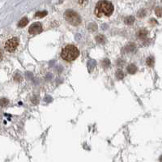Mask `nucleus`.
<instances>
[{
	"label": "nucleus",
	"instance_id": "13",
	"mask_svg": "<svg viewBox=\"0 0 162 162\" xmlns=\"http://www.w3.org/2000/svg\"><path fill=\"white\" fill-rule=\"evenodd\" d=\"M46 15H47V11H37V13H36V16L37 17H40V18H42L44 16H46Z\"/></svg>",
	"mask_w": 162,
	"mask_h": 162
},
{
	"label": "nucleus",
	"instance_id": "3",
	"mask_svg": "<svg viewBox=\"0 0 162 162\" xmlns=\"http://www.w3.org/2000/svg\"><path fill=\"white\" fill-rule=\"evenodd\" d=\"M64 17H65V20L70 25H73V26H78L79 25H80V15L78 14L76 11H73V10H67L65 11Z\"/></svg>",
	"mask_w": 162,
	"mask_h": 162
},
{
	"label": "nucleus",
	"instance_id": "9",
	"mask_svg": "<svg viewBox=\"0 0 162 162\" xmlns=\"http://www.w3.org/2000/svg\"><path fill=\"white\" fill-rule=\"evenodd\" d=\"M146 63H147V65L148 67H153L154 65V63H155V60H154V58L152 56L148 57L147 60H146Z\"/></svg>",
	"mask_w": 162,
	"mask_h": 162
},
{
	"label": "nucleus",
	"instance_id": "12",
	"mask_svg": "<svg viewBox=\"0 0 162 162\" xmlns=\"http://www.w3.org/2000/svg\"><path fill=\"white\" fill-rule=\"evenodd\" d=\"M155 13L158 17H162V7H158L155 9Z\"/></svg>",
	"mask_w": 162,
	"mask_h": 162
},
{
	"label": "nucleus",
	"instance_id": "1",
	"mask_svg": "<svg viewBox=\"0 0 162 162\" xmlns=\"http://www.w3.org/2000/svg\"><path fill=\"white\" fill-rule=\"evenodd\" d=\"M114 7L109 1H101L96 4L94 13L98 18L109 17L113 14Z\"/></svg>",
	"mask_w": 162,
	"mask_h": 162
},
{
	"label": "nucleus",
	"instance_id": "16",
	"mask_svg": "<svg viewBox=\"0 0 162 162\" xmlns=\"http://www.w3.org/2000/svg\"><path fill=\"white\" fill-rule=\"evenodd\" d=\"M2 58H3V54H2V51L0 50V59H1Z\"/></svg>",
	"mask_w": 162,
	"mask_h": 162
},
{
	"label": "nucleus",
	"instance_id": "5",
	"mask_svg": "<svg viewBox=\"0 0 162 162\" xmlns=\"http://www.w3.org/2000/svg\"><path fill=\"white\" fill-rule=\"evenodd\" d=\"M42 32V25L40 22L33 23L28 28V32L31 35H37Z\"/></svg>",
	"mask_w": 162,
	"mask_h": 162
},
{
	"label": "nucleus",
	"instance_id": "2",
	"mask_svg": "<svg viewBox=\"0 0 162 162\" xmlns=\"http://www.w3.org/2000/svg\"><path fill=\"white\" fill-rule=\"evenodd\" d=\"M80 56V50L77 47L74 45H67L64 46L62 52H61V58L66 62H72Z\"/></svg>",
	"mask_w": 162,
	"mask_h": 162
},
{
	"label": "nucleus",
	"instance_id": "6",
	"mask_svg": "<svg viewBox=\"0 0 162 162\" xmlns=\"http://www.w3.org/2000/svg\"><path fill=\"white\" fill-rule=\"evenodd\" d=\"M127 70L129 74H135V73H136V71L138 70V68L135 64H130L127 67Z\"/></svg>",
	"mask_w": 162,
	"mask_h": 162
},
{
	"label": "nucleus",
	"instance_id": "7",
	"mask_svg": "<svg viewBox=\"0 0 162 162\" xmlns=\"http://www.w3.org/2000/svg\"><path fill=\"white\" fill-rule=\"evenodd\" d=\"M148 35V31L145 29H140L139 32H137V37L141 40H144L146 38V37Z\"/></svg>",
	"mask_w": 162,
	"mask_h": 162
},
{
	"label": "nucleus",
	"instance_id": "11",
	"mask_svg": "<svg viewBox=\"0 0 162 162\" xmlns=\"http://www.w3.org/2000/svg\"><path fill=\"white\" fill-rule=\"evenodd\" d=\"M116 76L118 80H122L124 77V73L122 70H118L116 72Z\"/></svg>",
	"mask_w": 162,
	"mask_h": 162
},
{
	"label": "nucleus",
	"instance_id": "17",
	"mask_svg": "<svg viewBox=\"0 0 162 162\" xmlns=\"http://www.w3.org/2000/svg\"><path fill=\"white\" fill-rule=\"evenodd\" d=\"M160 162H162V156L160 157Z\"/></svg>",
	"mask_w": 162,
	"mask_h": 162
},
{
	"label": "nucleus",
	"instance_id": "4",
	"mask_svg": "<svg viewBox=\"0 0 162 162\" xmlns=\"http://www.w3.org/2000/svg\"><path fill=\"white\" fill-rule=\"evenodd\" d=\"M18 46H19V39L17 37H11V38L8 39L5 42L4 48L7 52L13 53L16 50Z\"/></svg>",
	"mask_w": 162,
	"mask_h": 162
},
{
	"label": "nucleus",
	"instance_id": "14",
	"mask_svg": "<svg viewBox=\"0 0 162 162\" xmlns=\"http://www.w3.org/2000/svg\"><path fill=\"white\" fill-rule=\"evenodd\" d=\"M9 101L7 98H2L0 99V106H6L8 105Z\"/></svg>",
	"mask_w": 162,
	"mask_h": 162
},
{
	"label": "nucleus",
	"instance_id": "10",
	"mask_svg": "<svg viewBox=\"0 0 162 162\" xmlns=\"http://www.w3.org/2000/svg\"><path fill=\"white\" fill-rule=\"evenodd\" d=\"M135 21V18L133 16H127L125 19V23L127 24V25H131V24H133Z\"/></svg>",
	"mask_w": 162,
	"mask_h": 162
},
{
	"label": "nucleus",
	"instance_id": "15",
	"mask_svg": "<svg viewBox=\"0 0 162 162\" xmlns=\"http://www.w3.org/2000/svg\"><path fill=\"white\" fill-rule=\"evenodd\" d=\"M96 41H97L99 43H104L105 42V41H106V38H105L102 35L97 36V37H96Z\"/></svg>",
	"mask_w": 162,
	"mask_h": 162
},
{
	"label": "nucleus",
	"instance_id": "8",
	"mask_svg": "<svg viewBox=\"0 0 162 162\" xmlns=\"http://www.w3.org/2000/svg\"><path fill=\"white\" fill-rule=\"evenodd\" d=\"M28 19L27 17H24L22 18L21 20H20V22L18 23V27L20 28H24L25 27L26 25H28Z\"/></svg>",
	"mask_w": 162,
	"mask_h": 162
}]
</instances>
